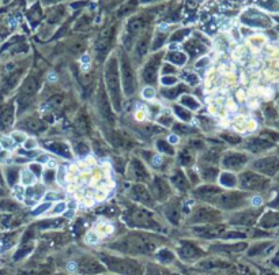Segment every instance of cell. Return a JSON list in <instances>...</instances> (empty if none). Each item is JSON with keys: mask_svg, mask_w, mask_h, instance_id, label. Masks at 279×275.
Listing matches in <instances>:
<instances>
[{"mask_svg": "<svg viewBox=\"0 0 279 275\" xmlns=\"http://www.w3.org/2000/svg\"><path fill=\"white\" fill-rule=\"evenodd\" d=\"M131 198L133 200L139 202V203H143V204H147V206H152V199H151V195L148 189L142 184H137L131 189Z\"/></svg>", "mask_w": 279, "mask_h": 275, "instance_id": "cell-3", "label": "cell"}, {"mask_svg": "<svg viewBox=\"0 0 279 275\" xmlns=\"http://www.w3.org/2000/svg\"><path fill=\"white\" fill-rule=\"evenodd\" d=\"M252 203H253V206H260V204H262V198L255 196L253 199H252Z\"/></svg>", "mask_w": 279, "mask_h": 275, "instance_id": "cell-50", "label": "cell"}, {"mask_svg": "<svg viewBox=\"0 0 279 275\" xmlns=\"http://www.w3.org/2000/svg\"><path fill=\"white\" fill-rule=\"evenodd\" d=\"M180 102L183 105H185V106H188L189 109H193V110H198L199 106H200L198 101L193 98V97H191V96H183L180 98Z\"/></svg>", "mask_w": 279, "mask_h": 275, "instance_id": "cell-19", "label": "cell"}, {"mask_svg": "<svg viewBox=\"0 0 279 275\" xmlns=\"http://www.w3.org/2000/svg\"><path fill=\"white\" fill-rule=\"evenodd\" d=\"M152 164H154V165H159V164H162V158L159 157V155H155V157H154V160H152Z\"/></svg>", "mask_w": 279, "mask_h": 275, "instance_id": "cell-51", "label": "cell"}, {"mask_svg": "<svg viewBox=\"0 0 279 275\" xmlns=\"http://www.w3.org/2000/svg\"><path fill=\"white\" fill-rule=\"evenodd\" d=\"M105 81L110 100L114 108L120 109V82H118V64L116 59H110L105 68Z\"/></svg>", "mask_w": 279, "mask_h": 275, "instance_id": "cell-1", "label": "cell"}, {"mask_svg": "<svg viewBox=\"0 0 279 275\" xmlns=\"http://www.w3.org/2000/svg\"><path fill=\"white\" fill-rule=\"evenodd\" d=\"M157 147L161 150L162 153H165V154H173L172 146H170L169 143H166L165 140H159V142H157Z\"/></svg>", "mask_w": 279, "mask_h": 275, "instance_id": "cell-26", "label": "cell"}, {"mask_svg": "<svg viewBox=\"0 0 279 275\" xmlns=\"http://www.w3.org/2000/svg\"><path fill=\"white\" fill-rule=\"evenodd\" d=\"M213 202L217 203L218 206L225 207V209H230V207L238 204V196L236 194H222L221 192Z\"/></svg>", "mask_w": 279, "mask_h": 275, "instance_id": "cell-8", "label": "cell"}, {"mask_svg": "<svg viewBox=\"0 0 279 275\" xmlns=\"http://www.w3.org/2000/svg\"><path fill=\"white\" fill-rule=\"evenodd\" d=\"M218 176V169L215 168H204L202 170V177L207 181H214Z\"/></svg>", "mask_w": 279, "mask_h": 275, "instance_id": "cell-20", "label": "cell"}, {"mask_svg": "<svg viewBox=\"0 0 279 275\" xmlns=\"http://www.w3.org/2000/svg\"><path fill=\"white\" fill-rule=\"evenodd\" d=\"M97 108H98L99 113H101L103 117H105V119H109L110 121H113V116H112L110 106H109V104H108L106 94L103 93V90H102V89H99L98 96H97Z\"/></svg>", "mask_w": 279, "mask_h": 275, "instance_id": "cell-5", "label": "cell"}, {"mask_svg": "<svg viewBox=\"0 0 279 275\" xmlns=\"http://www.w3.org/2000/svg\"><path fill=\"white\" fill-rule=\"evenodd\" d=\"M162 71H163V74H169V72H174V68L172 66H169V64H166Z\"/></svg>", "mask_w": 279, "mask_h": 275, "instance_id": "cell-49", "label": "cell"}, {"mask_svg": "<svg viewBox=\"0 0 279 275\" xmlns=\"http://www.w3.org/2000/svg\"><path fill=\"white\" fill-rule=\"evenodd\" d=\"M183 90H184L183 86H178V87L174 89V90H165V91H163V96L167 97V98H174V97L177 96V93H181Z\"/></svg>", "mask_w": 279, "mask_h": 275, "instance_id": "cell-28", "label": "cell"}, {"mask_svg": "<svg viewBox=\"0 0 279 275\" xmlns=\"http://www.w3.org/2000/svg\"><path fill=\"white\" fill-rule=\"evenodd\" d=\"M49 203H44L42 206H38L37 207V209L34 210V211H33V214H34V215H40V214H42L44 211H46L48 209H49Z\"/></svg>", "mask_w": 279, "mask_h": 275, "instance_id": "cell-35", "label": "cell"}, {"mask_svg": "<svg viewBox=\"0 0 279 275\" xmlns=\"http://www.w3.org/2000/svg\"><path fill=\"white\" fill-rule=\"evenodd\" d=\"M167 60L173 64H177V66H183L185 63V60H187V56L184 53H181V52H173V53H169Z\"/></svg>", "mask_w": 279, "mask_h": 275, "instance_id": "cell-18", "label": "cell"}, {"mask_svg": "<svg viewBox=\"0 0 279 275\" xmlns=\"http://www.w3.org/2000/svg\"><path fill=\"white\" fill-rule=\"evenodd\" d=\"M21 179H22V183H23L25 185H31V184L36 181V176L33 174L30 170H23V172H22Z\"/></svg>", "mask_w": 279, "mask_h": 275, "instance_id": "cell-22", "label": "cell"}, {"mask_svg": "<svg viewBox=\"0 0 279 275\" xmlns=\"http://www.w3.org/2000/svg\"><path fill=\"white\" fill-rule=\"evenodd\" d=\"M219 158V150L211 149L203 155V161H207V162H217Z\"/></svg>", "mask_w": 279, "mask_h": 275, "instance_id": "cell-21", "label": "cell"}, {"mask_svg": "<svg viewBox=\"0 0 279 275\" xmlns=\"http://www.w3.org/2000/svg\"><path fill=\"white\" fill-rule=\"evenodd\" d=\"M238 100H241V101L245 100V93L243 91V90H240V91H238Z\"/></svg>", "mask_w": 279, "mask_h": 275, "instance_id": "cell-55", "label": "cell"}, {"mask_svg": "<svg viewBox=\"0 0 279 275\" xmlns=\"http://www.w3.org/2000/svg\"><path fill=\"white\" fill-rule=\"evenodd\" d=\"M174 131H176V132H178V134H191V132H193V128L178 124V125L174 127Z\"/></svg>", "mask_w": 279, "mask_h": 275, "instance_id": "cell-29", "label": "cell"}, {"mask_svg": "<svg viewBox=\"0 0 279 275\" xmlns=\"http://www.w3.org/2000/svg\"><path fill=\"white\" fill-rule=\"evenodd\" d=\"M46 147H49L51 151H53L56 154L65 158H71V150L68 149V146L64 145L61 142H46L45 143Z\"/></svg>", "mask_w": 279, "mask_h": 275, "instance_id": "cell-11", "label": "cell"}, {"mask_svg": "<svg viewBox=\"0 0 279 275\" xmlns=\"http://www.w3.org/2000/svg\"><path fill=\"white\" fill-rule=\"evenodd\" d=\"M147 45H148L147 38L140 40L139 42H137V52H139L140 55H144V53H146V51H147Z\"/></svg>", "mask_w": 279, "mask_h": 275, "instance_id": "cell-30", "label": "cell"}, {"mask_svg": "<svg viewBox=\"0 0 279 275\" xmlns=\"http://www.w3.org/2000/svg\"><path fill=\"white\" fill-rule=\"evenodd\" d=\"M174 112H176V115H177L181 120H184V121H189V120H191V115H189V112H188V110H185L184 108L176 106V108H174Z\"/></svg>", "mask_w": 279, "mask_h": 275, "instance_id": "cell-25", "label": "cell"}, {"mask_svg": "<svg viewBox=\"0 0 279 275\" xmlns=\"http://www.w3.org/2000/svg\"><path fill=\"white\" fill-rule=\"evenodd\" d=\"M132 217L133 219L139 223H146V222H151V215L150 213H147L146 210L143 209H135L132 211Z\"/></svg>", "mask_w": 279, "mask_h": 275, "instance_id": "cell-15", "label": "cell"}, {"mask_svg": "<svg viewBox=\"0 0 279 275\" xmlns=\"http://www.w3.org/2000/svg\"><path fill=\"white\" fill-rule=\"evenodd\" d=\"M161 82H162V85H165V86L176 85V82H177V78H174V76H163V78L161 79Z\"/></svg>", "mask_w": 279, "mask_h": 275, "instance_id": "cell-32", "label": "cell"}, {"mask_svg": "<svg viewBox=\"0 0 279 275\" xmlns=\"http://www.w3.org/2000/svg\"><path fill=\"white\" fill-rule=\"evenodd\" d=\"M121 75H123V87L127 96H132L135 91V76H133L131 64L127 59L121 61Z\"/></svg>", "mask_w": 279, "mask_h": 275, "instance_id": "cell-2", "label": "cell"}, {"mask_svg": "<svg viewBox=\"0 0 279 275\" xmlns=\"http://www.w3.org/2000/svg\"><path fill=\"white\" fill-rule=\"evenodd\" d=\"M256 128V121H249V130H255Z\"/></svg>", "mask_w": 279, "mask_h": 275, "instance_id": "cell-56", "label": "cell"}, {"mask_svg": "<svg viewBox=\"0 0 279 275\" xmlns=\"http://www.w3.org/2000/svg\"><path fill=\"white\" fill-rule=\"evenodd\" d=\"M89 60H90V59H89V56H83V57H82V61L86 63V64L89 63Z\"/></svg>", "mask_w": 279, "mask_h": 275, "instance_id": "cell-58", "label": "cell"}, {"mask_svg": "<svg viewBox=\"0 0 279 275\" xmlns=\"http://www.w3.org/2000/svg\"><path fill=\"white\" fill-rule=\"evenodd\" d=\"M75 127H76V130L79 131L80 134H86L89 131V123H87L86 116H83V115L78 116L76 120H75Z\"/></svg>", "mask_w": 279, "mask_h": 275, "instance_id": "cell-17", "label": "cell"}, {"mask_svg": "<svg viewBox=\"0 0 279 275\" xmlns=\"http://www.w3.org/2000/svg\"><path fill=\"white\" fill-rule=\"evenodd\" d=\"M244 164V157L240 154H228L223 160V166L228 169H236L240 168Z\"/></svg>", "mask_w": 279, "mask_h": 275, "instance_id": "cell-12", "label": "cell"}, {"mask_svg": "<svg viewBox=\"0 0 279 275\" xmlns=\"http://www.w3.org/2000/svg\"><path fill=\"white\" fill-rule=\"evenodd\" d=\"M159 123L165 127H169L172 124V116H167V117H161L159 119Z\"/></svg>", "mask_w": 279, "mask_h": 275, "instance_id": "cell-46", "label": "cell"}, {"mask_svg": "<svg viewBox=\"0 0 279 275\" xmlns=\"http://www.w3.org/2000/svg\"><path fill=\"white\" fill-rule=\"evenodd\" d=\"M129 170H131L132 176L135 177L136 180H140V181H144V180L148 179V173L144 169V166L142 165V162L137 160H133L131 162V166H129Z\"/></svg>", "mask_w": 279, "mask_h": 275, "instance_id": "cell-10", "label": "cell"}, {"mask_svg": "<svg viewBox=\"0 0 279 275\" xmlns=\"http://www.w3.org/2000/svg\"><path fill=\"white\" fill-rule=\"evenodd\" d=\"M219 194H221V189L214 185H203L195 191V195L198 198L203 199V200H210V202H213Z\"/></svg>", "mask_w": 279, "mask_h": 275, "instance_id": "cell-6", "label": "cell"}, {"mask_svg": "<svg viewBox=\"0 0 279 275\" xmlns=\"http://www.w3.org/2000/svg\"><path fill=\"white\" fill-rule=\"evenodd\" d=\"M181 79H183V81H185V82H187V83H189V85H196V83L199 82L198 75L193 74V72H188V71L181 75Z\"/></svg>", "mask_w": 279, "mask_h": 275, "instance_id": "cell-24", "label": "cell"}, {"mask_svg": "<svg viewBox=\"0 0 279 275\" xmlns=\"http://www.w3.org/2000/svg\"><path fill=\"white\" fill-rule=\"evenodd\" d=\"M41 170H42V169H41V165H30V172L33 173V174H36L37 177H40L41 176Z\"/></svg>", "mask_w": 279, "mask_h": 275, "instance_id": "cell-39", "label": "cell"}, {"mask_svg": "<svg viewBox=\"0 0 279 275\" xmlns=\"http://www.w3.org/2000/svg\"><path fill=\"white\" fill-rule=\"evenodd\" d=\"M172 183L176 185L178 189H187L188 188V180L185 179V176L183 174V172H176L172 176Z\"/></svg>", "mask_w": 279, "mask_h": 275, "instance_id": "cell-16", "label": "cell"}, {"mask_svg": "<svg viewBox=\"0 0 279 275\" xmlns=\"http://www.w3.org/2000/svg\"><path fill=\"white\" fill-rule=\"evenodd\" d=\"M112 226H109V225H106V226H98V233L99 234H109V233H112Z\"/></svg>", "mask_w": 279, "mask_h": 275, "instance_id": "cell-37", "label": "cell"}, {"mask_svg": "<svg viewBox=\"0 0 279 275\" xmlns=\"http://www.w3.org/2000/svg\"><path fill=\"white\" fill-rule=\"evenodd\" d=\"M12 140L14 142H19V143H23L25 142V135L22 134V132H14L12 135Z\"/></svg>", "mask_w": 279, "mask_h": 275, "instance_id": "cell-38", "label": "cell"}, {"mask_svg": "<svg viewBox=\"0 0 279 275\" xmlns=\"http://www.w3.org/2000/svg\"><path fill=\"white\" fill-rule=\"evenodd\" d=\"M37 90H38V81H37L34 76H30V78L26 79L23 89H22V91H23L25 96H33Z\"/></svg>", "mask_w": 279, "mask_h": 275, "instance_id": "cell-13", "label": "cell"}, {"mask_svg": "<svg viewBox=\"0 0 279 275\" xmlns=\"http://www.w3.org/2000/svg\"><path fill=\"white\" fill-rule=\"evenodd\" d=\"M136 119H137V120H143V119H144V112H143V110L137 112V113H136Z\"/></svg>", "mask_w": 279, "mask_h": 275, "instance_id": "cell-53", "label": "cell"}, {"mask_svg": "<svg viewBox=\"0 0 279 275\" xmlns=\"http://www.w3.org/2000/svg\"><path fill=\"white\" fill-rule=\"evenodd\" d=\"M48 79H49V81H56L57 78H56V75H52V74H51L49 76H48Z\"/></svg>", "mask_w": 279, "mask_h": 275, "instance_id": "cell-59", "label": "cell"}, {"mask_svg": "<svg viewBox=\"0 0 279 275\" xmlns=\"http://www.w3.org/2000/svg\"><path fill=\"white\" fill-rule=\"evenodd\" d=\"M191 155L188 154V151H183L180 154V161H181V164L183 165H188L189 162H191Z\"/></svg>", "mask_w": 279, "mask_h": 275, "instance_id": "cell-34", "label": "cell"}, {"mask_svg": "<svg viewBox=\"0 0 279 275\" xmlns=\"http://www.w3.org/2000/svg\"><path fill=\"white\" fill-rule=\"evenodd\" d=\"M65 207H67L65 203H64V202H60V203H59V204H57V206H56L55 209H53V213H55V214L63 213V211H64V210H65Z\"/></svg>", "mask_w": 279, "mask_h": 275, "instance_id": "cell-44", "label": "cell"}, {"mask_svg": "<svg viewBox=\"0 0 279 275\" xmlns=\"http://www.w3.org/2000/svg\"><path fill=\"white\" fill-rule=\"evenodd\" d=\"M55 179V172L53 170H46L45 174H44V180L45 183H52V180Z\"/></svg>", "mask_w": 279, "mask_h": 275, "instance_id": "cell-42", "label": "cell"}, {"mask_svg": "<svg viewBox=\"0 0 279 275\" xmlns=\"http://www.w3.org/2000/svg\"><path fill=\"white\" fill-rule=\"evenodd\" d=\"M189 145H191L193 149L199 150V149H203V145H204V143H203L202 140H199V139H193V140L189 142Z\"/></svg>", "mask_w": 279, "mask_h": 275, "instance_id": "cell-40", "label": "cell"}, {"mask_svg": "<svg viewBox=\"0 0 279 275\" xmlns=\"http://www.w3.org/2000/svg\"><path fill=\"white\" fill-rule=\"evenodd\" d=\"M151 191L154 194V196L159 199V200H165L169 196V188H167L166 183L161 179H155L151 184Z\"/></svg>", "mask_w": 279, "mask_h": 275, "instance_id": "cell-7", "label": "cell"}, {"mask_svg": "<svg viewBox=\"0 0 279 275\" xmlns=\"http://www.w3.org/2000/svg\"><path fill=\"white\" fill-rule=\"evenodd\" d=\"M45 198L46 200H59V199H61V195L56 194V192H48Z\"/></svg>", "mask_w": 279, "mask_h": 275, "instance_id": "cell-43", "label": "cell"}, {"mask_svg": "<svg viewBox=\"0 0 279 275\" xmlns=\"http://www.w3.org/2000/svg\"><path fill=\"white\" fill-rule=\"evenodd\" d=\"M14 143H15V142L12 140V138H3V139H2V142H0V145H2V147H3V149L10 150V149H12Z\"/></svg>", "mask_w": 279, "mask_h": 275, "instance_id": "cell-31", "label": "cell"}, {"mask_svg": "<svg viewBox=\"0 0 279 275\" xmlns=\"http://www.w3.org/2000/svg\"><path fill=\"white\" fill-rule=\"evenodd\" d=\"M48 106L49 108H59L63 105V96H55L52 97V98L48 101Z\"/></svg>", "mask_w": 279, "mask_h": 275, "instance_id": "cell-27", "label": "cell"}, {"mask_svg": "<svg viewBox=\"0 0 279 275\" xmlns=\"http://www.w3.org/2000/svg\"><path fill=\"white\" fill-rule=\"evenodd\" d=\"M221 184L222 185H226V187H233L236 184V179L234 176H232L230 173H223L221 176Z\"/></svg>", "mask_w": 279, "mask_h": 275, "instance_id": "cell-23", "label": "cell"}, {"mask_svg": "<svg viewBox=\"0 0 279 275\" xmlns=\"http://www.w3.org/2000/svg\"><path fill=\"white\" fill-rule=\"evenodd\" d=\"M68 270L70 271H75L76 270V263H70V264H68Z\"/></svg>", "mask_w": 279, "mask_h": 275, "instance_id": "cell-54", "label": "cell"}, {"mask_svg": "<svg viewBox=\"0 0 279 275\" xmlns=\"http://www.w3.org/2000/svg\"><path fill=\"white\" fill-rule=\"evenodd\" d=\"M218 211H215L213 209H208V207H200L195 211V217L193 219L196 222H207V221H213L218 217Z\"/></svg>", "mask_w": 279, "mask_h": 275, "instance_id": "cell-9", "label": "cell"}, {"mask_svg": "<svg viewBox=\"0 0 279 275\" xmlns=\"http://www.w3.org/2000/svg\"><path fill=\"white\" fill-rule=\"evenodd\" d=\"M208 61H210V59H208V57H203V59L199 60V63H196V67L200 68V67H203V66H207Z\"/></svg>", "mask_w": 279, "mask_h": 275, "instance_id": "cell-48", "label": "cell"}, {"mask_svg": "<svg viewBox=\"0 0 279 275\" xmlns=\"http://www.w3.org/2000/svg\"><path fill=\"white\" fill-rule=\"evenodd\" d=\"M23 125L26 130L33 131V132H41V131L45 130V124H44L41 120L38 119H30V120H26L23 123Z\"/></svg>", "mask_w": 279, "mask_h": 275, "instance_id": "cell-14", "label": "cell"}, {"mask_svg": "<svg viewBox=\"0 0 279 275\" xmlns=\"http://www.w3.org/2000/svg\"><path fill=\"white\" fill-rule=\"evenodd\" d=\"M169 142H170V143H176V142H177V136H170Z\"/></svg>", "mask_w": 279, "mask_h": 275, "instance_id": "cell-57", "label": "cell"}, {"mask_svg": "<svg viewBox=\"0 0 279 275\" xmlns=\"http://www.w3.org/2000/svg\"><path fill=\"white\" fill-rule=\"evenodd\" d=\"M87 151H89L87 145H84V143H78V146H76V153L78 154L83 155V154H86Z\"/></svg>", "mask_w": 279, "mask_h": 275, "instance_id": "cell-36", "label": "cell"}, {"mask_svg": "<svg viewBox=\"0 0 279 275\" xmlns=\"http://www.w3.org/2000/svg\"><path fill=\"white\" fill-rule=\"evenodd\" d=\"M86 243L87 244H97L98 243V236H97V233H93V232L89 233V234L86 236Z\"/></svg>", "mask_w": 279, "mask_h": 275, "instance_id": "cell-33", "label": "cell"}, {"mask_svg": "<svg viewBox=\"0 0 279 275\" xmlns=\"http://www.w3.org/2000/svg\"><path fill=\"white\" fill-rule=\"evenodd\" d=\"M23 143H25V149H27V150L34 149L36 146H37V143H36L34 139H27V140H25Z\"/></svg>", "mask_w": 279, "mask_h": 275, "instance_id": "cell-45", "label": "cell"}, {"mask_svg": "<svg viewBox=\"0 0 279 275\" xmlns=\"http://www.w3.org/2000/svg\"><path fill=\"white\" fill-rule=\"evenodd\" d=\"M159 60L161 57L159 56H154L150 61L146 64L143 70V79L146 82H154L157 79V72H158V67H159Z\"/></svg>", "mask_w": 279, "mask_h": 275, "instance_id": "cell-4", "label": "cell"}, {"mask_svg": "<svg viewBox=\"0 0 279 275\" xmlns=\"http://www.w3.org/2000/svg\"><path fill=\"white\" fill-rule=\"evenodd\" d=\"M143 97H144V98H147V100L154 98V90H152L151 87H146L143 90Z\"/></svg>", "mask_w": 279, "mask_h": 275, "instance_id": "cell-41", "label": "cell"}, {"mask_svg": "<svg viewBox=\"0 0 279 275\" xmlns=\"http://www.w3.org/2000/svg\"><path fill=\"white\" fill-rule=\"evenodd\" d=\"M2 151H3V147H2V145H0V153H2Z\"/></svg>", "mask_w": 279, "mask_h": 275, "instance_id": "cell-60", "label": "cell"}, {"mask_svg": "<svg viewBox=\"0 0 279 275\" xmlns=\"http://www.w3.org/2000/svg\"><path fill=\"white\" fill-rule=\"evenodd\" d=\"M15 196L19 199V200H22V199L25 198V194H23V188L22 187H17L15 188Z\"/></svg>", "mask_w": 279, "mask_h": 275, "instance_id": "cell-47", "label": "cell"}, {"mask_svg": "<svg viewBox=\"0 0 279 275\" xmlns=\"http://www.w3.org/2000/svg\"><path fill=\"white\" fill-rule=\"evenodd\" d=\"M17 174H18L17 172H10V174H8V176H10V183H11V184H12L14 181H15V177H17Z\"/></svg>", "mask_w": 279, "mask_h": 275, "instance_id": "cell-52", "label": "cell"}]
</instances>
